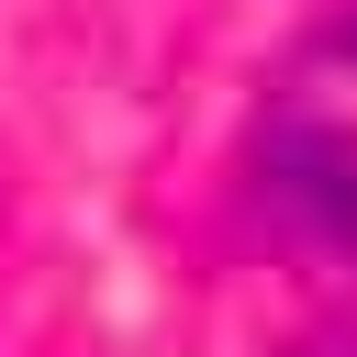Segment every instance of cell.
Here are the masks:
<instances>
[{
  "mask_svg": "<svg viewBox=\"0 0 357 357\" xmlns=\"http://www.w3.org/2000/svg\"><path fill=\"white\" fill-rule=\"evenodd\" d=\"M290 357H357V335H312V346H290Z\"/></svg>",
  "mask_w": 357,
  "mask_h": 357,
  "instance_id": "2",
  "label": "cell"
},
{
  "mask_svg": "<svg viewBox=\"0 0 357 357\" xmlns=\"http://www.w3.org/2000/svg\"><path fill=\"white\" fill-rule=\"evenodd\" d=\"M257 212L290 245H312L324 268H357V134L312 123V112L268 123L257 134Z\"/></svg>",
  "mask_w": 357,
  "mask_h": 357,
  "instance_id": "1",
  "label": "cell"
},
{
  "mask_svg": "<svg viewBox=\"0 0 357 357\" xmlns=\"http://www.w3.org/2000/svg\"><path fill=\"white\" fill-rule=\"evenodd\" d=\"M324 45H335V56H346V67H357V11H346V22H335V33H324Z\"/></svg>",
  "mask_w": 357,
  "mask_h": 357,
  "instance_id": "3",
  "label": "cell"
}]
</instances>
